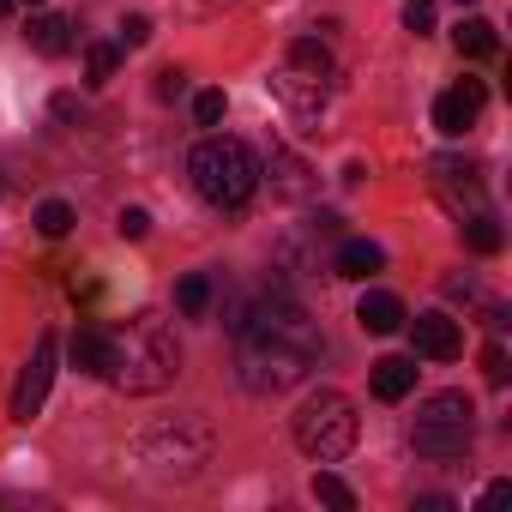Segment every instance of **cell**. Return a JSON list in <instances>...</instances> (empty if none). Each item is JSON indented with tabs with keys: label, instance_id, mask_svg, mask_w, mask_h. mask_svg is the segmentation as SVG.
I'll return each instance as SVG.
<instances>
[{
	"label": "cell",
	"instance_id": "9c48e42d",
	"mask_svg": "<svg viewBox=\"0 0 512 512\" xmlns=\"http://www.w3.org/2000/svg\"><path fill=\"white\" fill-rule=\"evenodd\" d=\"M404 326H410L416 356H428V362H452V356L464 350V332H458L452 314H416V320H404Z\"/></svg>",
	"mask_w": 512,
	"mask_h": 512
},
{
	"label": "cell",
	"instance_id": "8fae6325",
	"mask_svg": "<svg viewBox=\"0 0 512 512\" xmlns=\"http://www.w3.org/2000/svg\"><path fill=\"white\" fill-rule=\"evenodd\" d=\"M380 266H386V253H380V241H368V235H344L338 253H332V272H338V278H374Z\"/></svg>",
	"mask_w": 512,
	"mask_h": 512
},
{
	"label": "cell",
	"instance_id": "603a6c76",
	"mask_svg": "<svg viewBox=\"0 0 512 512\" xmlns=\"http://www.w3.org/2000/svg\"><path fill=\"white\" fill-rule=\"evenodd\" d=\"M314 500H326V506H338V512H350V506H356L350 482H344V476H332V470H320V476H314Z\"/></svg>",
	"mask_w": 512,
	"mask_h": 512
},
{
	"label": "cell",
	"instance_id": "ba28073f",
	"mask_svg": "<svg viewBox=\"0 0 512 512\" xmlns=\"http://www.w3.org/2000/svg\"><path fill=\"white\" fill-rule=\"evenodd\" d=\"M428 181H434V193H440V205L464 223L470 211H488V199H482V181H476V169L470 163H458V157H434L428 163Z\"/></svg>",
	"mask_w": 512,
	"mask_h": 512
},
{
	"label": "cell",
	"instance_id": "4dcf8cb0",
	"mask_svg": "<svg viewBox=\"0 0 512 512\" xmlns=\"http://www.w3.org/2000/svg\"><path fill=\"white\" fill-rule=\"evenodd\" d=\"M416 512H452V500H446V494H422Z\"/></svg>",
	"mask_w": 512,
	"mask_h": 512
},
{
	"label": "cell",
	"instance_id": "e0dca14e",
	"mask_svg": "<svg viewBox=\"0 0 512 512\" xmlns=\"http://www.w3.org/2000/svg\"><path fill=\"white\" fill-rule=\"evenodd\" d=\"M25 37H31V49H37V55H67V49H73V25H67L61 13H37Z\"/></svg>",
	"mask_w": 512,
	"mask_h": 512
},
{
	"label": "cell",
	"instance_id": "7402d4cb",
	"mask_svg": "<svg viewBox=\"0 0 512 512\" xmlns=\"http://www.w3.org/2000/svg\"><path fill=\"white\" fill-rule=\"evenodd\" d=\"M121 67V43H91L85 49V85H109Z\"/></svg>",
	"mask_w": 512,
	"mask_h": 512
},
{
	"label": "cell",
	"instance_id": "30bf717a",
	"mask_svg": "<svg viewBox=\"0 0 512 512\" xmlns=\"http://www.w3.org/2000/svg\"><path fill=\"white\" fill-rule=\"evenodd\" d=\"M482 103H488V91H482L476 79H464V85H452V91L434 103V127H440L446 139H458V133H470V127H476Z\"/></svg>",
	"mask_w": 512,
	"mask_h": 512
},
{
	"label": "cell",
	"instance_id": "5b68a950",
	"mask_svg": "<svg viewBox=\"0 0 512 512\" xmlns=\"http://www.w3.org/2000/svg\"><path fill=\"white\" fill-rule=\"evenodd\" d=\"M133 464L151 476H199V464H211V428L193 416L157 422L133 440Z\"/></svg>",
	"mask_w": 512,
	"mask_h": 512
},
{
	"label": "cell",
	"instance_id": "3957f363",
	"mask_svg": "<svg viewBox=\"0 0 512 512\" xmlns=\"http://www.w3.org/2000/svg\"><path fill=\"white\" fill-rule=\"evenodd\" d=\"M187 175H193V193L217 211H241L253 193H260V157H253L241 139H199L193 157H187Z\"/></svg>",
	"mask_w": 512,
	"mask_h": 512
},
{
	"label": "cell",
	"instance_id": "4fadbf2b",
	"mask_svg": "<svg viewBox=\"0 0 512 512\" xmlns=\"http://www.w3.org/2000/svg\"><path fill=\"white\" fill-rule=\"evenodd\" d=\"M260 175H272V193H284V199H308V193H314L308 163H296L284 145H272V157H266V169H260Z\"/></svg>",
	"mask_w": 512,
	"mask_h": 512
},
{
	"label": "cell",
	"instance_id": "44dd1931",
	"mask_svg": "<svg viewBox=\"0 0 512 512\" xmlns=\"http://www.w3.org/2000/svg\"><path fill=\"white\" fill-rule=\"evenodd\" d=\"M452 43H458V55L482 61V55H494V25H488V19H464V25L452 31Z\"/></svg>",
	"mask_w": 512,
	"mask_h": 512
},
{
	"label": "cell",
	"instance_id": "d4e9b609",
	"mask_svg": "<svg viewBox=\"0 0 512 512\" xmlns=\"http://www.w3.org/2000/svg\"><path fill=\"white\" fill-rule=\"evenodd\" d=\"M151 43V19L145 13H127L121 19V49H145Z\"/></svg>",
	"mask_w": 512,
	"mask_h": 512
},
{
	"label": "cell",
	"instance_id": "7a4b0ae2",
	"mask_svg": "<svg viewBox=\"0 0 512 512\" xmlns=\"http://www.w3.org/2000/svg\"><path fill=\"white\" fill-rule=\"evenodd\" d=\"M175 374H181V344H175L163 314H133L127 326L109 332V374L103 380H115L121 392L145 398V392H163Z\"/></svg>",
	"mask_w": 512,
	"mask_h": 512
},
{
	"label": "cell",
	"instance_id": "ffe728a7",
	"mask_svg": "<svg viewBox=\"0 0 512 512\" xmlns=\"http://www.w3.org/2000/svg\"><path fill=\"white\" fill-rule=\"evenodd\" d=\"M211 296H217V290H211L205 272H187V278L175 284V308H181L187 320H205V314H211Z\"/></svg>",
	"mask_w": 512,
	"mask_h": 512
},
{
	"label": "cell",
	"instance_id": "484cf974",
	"mask_svg": "<svg viewBox=\"0 0 512 512\" xmlns=\"http://www.w3.org/2000/svg\"><path fill=\"white\" fill-rule=\"evenodd\" d=\"M115 229H121V235H127V241H145V235H151V211H139V205H127V211H121V223H115Z\"/></svg>",
	"mask_w": 512,
	"mask_h": 512
},
{
	"label": "cell",
	"instance_id": "9a60e30c",
	"mask_svg": "<svg viewBox=\"0 0 512 512\" xmlns=\"http://www.w3.org/2000/svg\"><path fill=\"white\" fill-rule=\"evenodd\" d=\"M410 386H416V362L410 356H380L374 362V398L398 404V398H410Z\"/></svg>",
	"mask_w": 512,
	"mask_h": 512
},
{
	"label": "cell",
	"instance_id": "8992f818",
	"mask_svg": "<svg viewBox=\"0 0 512 512\" xmlns=\"http://www.w3.org/2000/svg\"><path fill=\"white\" fill-rule=\"evenodd\" d=\"M470 434H476V404L464 392H434V398L416 404L410 446L422 458H464L470 452Z\"/></svg>",
	"mask_w": 512,
	"mask_h": 512
},
{
	"label": "cell",
	"instance_id": "83f0119b",
	"mask_svg": "<svg viewBox=\"0 0 512 512\" xmlns=\"http://www.w3.org/2000/svg\"><path fill=\"white\" fill-rule=\"evenodd\" d=\"M193 115H199V127H217V121H223V91H199Z\"/></svg>",
	"mask_w": 512,
	"mask_h": 512
},
{
	"label": "cell",
	"instance_id": "1f68e13d",
	"mask_svg": "<svg viewBox=\"0 0 512 512\" xmlns=\"http://www.w3.org/2000/svg\"><path fill=\"white\" fill-rule=\"evenodd\" d=\"M506 494H512V482H488V494H482V506H500Z\"/></svg>",
	"mask_w": 512,
	"mask_h": 512
},
{
	"label": "cell",
	"instance_id": "277c9868",
	"mask_svg": "<svg viewBox=\"0 0 512 512\" xmlns=\"http://www.w3.org/2000/svg\"><path fill=\"white\" fill-rule=\"evenodd\" d=\"M290 434H296V446H302L314 464H338V458H350V446H356V434H362V416H356V404H350L344 392L320 386V392L290 416Z\"/></svg>",
	"mask_w": 512,
	"mask_h": 512
},
{
	"label": "cell",
	"instance_id": "ac0fdd59",
	"mask_svg": "<svg viewBox=\"0 0 512 512\" xmlns=\"http://www.w3.org/2000/svg\"><path fill=\"white\" fill-rule=\"evenodd\" d=\"M284 67H296L302 79H326V85H332V55H326V43H314V37H296Z\"/></svg>",
	"mask_w": 512,
	"mask_h": 512
},
{
	"label": "cell",
	"instance_id": "d6986e66",
	"mask_svg": "<svg viewBox=\"0 0 512 512\" xmlns=\"http://www.w3.org/2000/svg\"><path fill=\"white\" fill-rule=\"evenodd\" d=\"M458 229H464V247H470V253H500V241H506V229H500L494 211H470Z\"/></svg>",
	"mask_w": 512,
	"mask_h": 512
},
{
	"label": "cell",
	"instance_id": "5bb4252c",
	"mask_svg": "<svg viewBox=\"0 0 512 512\" xmlns=\"http://www.w3.org/2000/svg\"><path fill=\"white\" fill-rule=\"evenodd\" d=\"M356 320H362V332L386 338V332H398L410 314H404V302H398L392 290H368V296H362V308H356Z\"/></svg>",
	"mask_w": 512,
	"mask_h": 512
},
{
	"label": "cell",
	"instance_id": "cb8c5ba5",
	"mask_svg": "<svg viewBox=\"0 0 512 512\" xmlns=\"http://www.w3.org/2000/svg\"><path fill=\"white\" fill-rule=\"evenodd\" d=\"M37 229H43V235H67V229H73V205H67V199H43V205H37Z\"/></svg>",
	"mask_w": 512,
	"mask_h": 512
},
{
	"label": "cell",
	"instance_id": "d6a6232c",
	"mask_svg": "<svg viewBox=\"0 0 512 512\" xmlns=\"http://www.w3.org/2000/svg\"><path fill=\"white\" fill-rule=\"evenodd\" d=\"M7 7H13V0H0V19H7Z\"/></svg>",
	"mask_w": 512,
	"mask_h": 512
},
{
	"label": "cell",
	"instance_id": "4316f807",
	"mask_svg": "<svg viewBox=\"0 0 512 512\" xmlns=\"http://www.w3.org/2000/svg\"><path fill=\"white\" fill-rule=\"evenodd\" d=\"M404 25H410L416 37H428V31H434V0H410V7H404Z\"/></svg>",
	"mask_w": 512,
	"mask_h": 512
},
{
	"label": "cell",
	"instance_id": "2e32d148",
	"mask_svg": "<svg viewBox=\"0 0 512 512\" xmlns=\"http://www.w3.org/2000/svg\"><path fill=\"white\" fill-rule=\"evenodd\" d=\"M73 368L79 374H97V380L109 374V332L103 326H79L73 332Z\"/></svg>",
	"mask_w": 512,
	"mask_h": 512
},
{
	"label": "cell",
	"instance_id": "e575fe53",
	"mask_svg": "<svg viewBox=\"0 0 512 512\" xmlns=\"http://www.w3.org/2000/svg\"><path fill=\"white\" fill-rule=\"evenodd\" d=\"M458 7H470V0H458Z\"/></svg>",
	"mask_w": 512,
	"mask_h": 512
},
{
	"label": "cell",
	"instance_id": "7c38bea8",
	"mask_svg": "<svg viewBox=\"0 0 512 512\" xmlns=\"http://www.w3.org/2000/svg\"><path fill=\"white\" fill-rule=\"evenodd\" d=\"M272 91H278L302 121H314V115H320V103H326V79H302L296 67H284V73L272 79Z\"/></svg>",
	"mask_w": 512,
	"mask_h": 512
},
{
	"label": "cell",
	"instance_id": "52a82bcc",
	"mask_svg": "<svg viewBox=\"0 0 512 512\" xmlns=\"http://www.w3.org/2000/svg\"><path fill=\"white\" fill-rule=\"evenodd\" d=\"M49 386H55V338L43 332V338L31 344V356H25V368H19V380H13V398H7V416H13V422H31V416L43 410V398H49Z\"/></svg>",
	"mask_w": 512,
	"mask_h": 512
},
{
	"label": "cell",
	"instance_id": "836d02e7",
	"mask_svg": "<svg viewBox=\"0 0 512 512\" xmlns=\"http://www.w3.org/2000/svg\"><path fill=\"white\" fill-rule=\"evenodd\" d=\"M25 7H43V0H25Z\"/></svg>",
	"mask_w": 512,
	"mask_h": 512
},
{
	"label": "cell",
	"instance_id": "6da1fadb",
	"mask_svg": "<svg viewBox=\"0 0 512 512\" xmlns=\"http://www.w3.org/2000/svg\"><path fill=\"white\" fill-rule=\"evenodd\" d=\"M320 350H326L320 326L290 296H272L260 308H247L241 326H235V368H241V386L253 398H278V392L302 386L308 368L320 362Z\"/></svg>",
	"mask_w": 512,
	"mask_h": 512
},
{
	"label": "cell",
	"instance_id": "f1b7e54d",
	"mask_svg": "<svg viewBox=\"0 0 512 512\" xmlns=\"http://www.w3.org/2000/svg\"><path fill=\"white\" fill-rule=\"evenodd\" d=\"M482 374H488L494 386H506V344H488V350H482Z\"/></svg>",
	"mask_w": 512,
	"mask_h": 512
},
{
	"label": "cell",
	"instance_id": "f546056e",
	"mask_svg": "<svg viewBox=\"0 0 512 512\" xmlns=\"http://www.w3.org/2000/svg\"><path fill=\"white\" fill-rule=\"evenodd\" d=\"M181 85H187V73H181V67H163V73H157V85H151V91H157V97H163V103H169V97H181Z\"/></svg>",
	"mask_w": 512,
	"mask_h": 512
}]
</instances>
